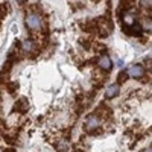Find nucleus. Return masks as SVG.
Listing matches in <instances>:
<instances>
[{"label": "nucleus", "mask_w": 152, "mask_h": 152, "mask_svg": "<svg viewBox=\"0 0 152 152\" xmlns=\"http://www.w3.org/2000/svg\"><path fill=\"white\" fill-rule=\"evenodd\" d=\"M142 6L143 8H151V0H142Z\"/></svg>", "instance_id": "4468645a"}, {"label": "nucleus", "mask_w": 152, "mask_h": 152, "mask_svg": "<svg viewBox=\"0 0 152 152\" xmlns=\"http://www.w3.org/2000/svg\"><path fill=\"white\" fill-rule=\"evenodd\" d=\"M55 148L58 152H69V142L64 140V138H61V140H58L55 143Z\"/></svg>", "instance_id": "9d476101"}, {"label": "nucleus", "mask_w": 152, "mask_h": 152, "mask_svg": "<svg viewBox=\"0 0 152 152\" xmlns=\"http://www.w3.org/2000/svg\"><path fill=\"white\" fill-rule=\"evenodd\" d=\"M143 152H152V151H151V148H146V149H143Z\"/></svg>", "instance_id": "dca6fc26"}, {"label": "nucleus", "mask_w": 152, "mask_h": 152, "mask_svg": "<svg viewBox=\"0 0 152 152\" xmlns=\"http://www.w3.org/2000/svg\"><path fill=\"white\" fill-rule=\"evenodd\" d=\"M120 91V88H119V84H111L105 88V97L107 99H113V97H116Z\"/></svg>", "instance_id": "0eeeda50"}, {"label": "nucleus", "mask_w": 152, "mask_h": 152, "mask_svg": "<svg viewBox=\"0 0 152 152\" xmlns=\"http://www.w3.org/2000/svg\"><path fill=\"white\" fill-rule=\"evenodd\" d=\"M6 88L9 93H15L18 90V82H9V84H6Z\"/></svg>", "instance_id": "9b49d317"}, {"label": "nucleus", "mask_w": 152, "mask_h": 152, "mask_svg": "<svg viewBox=\"0 0 152 152\" xmlns=\"http://www.w3.org/2000/svg\"><path fill=\"white\" fill-rule=\"evenodd\" d=\"M35 50V43L32 41V40H24L23 43H21V52H34Z\"/></svg>", "instance_id": "1a4fd4ad"}, {"label": "nucleus", "mask_w": 152, "mask_h": 152, "mask_svg": "<svg viewBox=\"0 0 152 152\" xmlns=\"http://www.w3.org/2000/svg\"><path fill=\"white\" fill-rule=\"evenodd\" d=\"M126 79H128V73H126V72H120L119 73V82L117 84H120V82H123Z\"/></svg>", "instance_id": "ddd939ff"}, {"label": "nucleus", "mask_w": 152, "mask_h": 152, "mask_svg": "<svg viewBox=\"0 0 152 152\" xmlns=\"http://www.w3.org/2000/svg\"><path fill=\"white\" fill-rule=\"evenodd\" d=\"M97 32H99L100 37H107V35H110V32H111V23L107 21V20H104V24H100V26H99Z\"/></svg>", "instance_id": "6e6552de"}, {"label": "nucleus", "mask_w": 152, "mask_h": 152, "mask_svg": "<svg viewBox=\"0 0 152 152\" xmlns=\"http://www.w3.org/2000/svg\"><path fill=\"white\" fill-rule=\"evenodd\" d=\"M18 2H20V3H24V2H26V0H18Z\"/></svg>", "instance_id": "f3484780"}, {"label": "nucleus", "mask_w": 152, "mask_h": 152, "mask_svg": "<svg viewBox=\"0 0 152 152\" xmlns=\"http://www.w3.org/2000/svg\"><path fill=\"white\" fill-rule=\"evenodd\" d=\"M134 23H137V15L134 14V11L126 9L123 14V26H131Z\"/></svg>", "instance_id": "39448f33"}, {"label": "nucleus", "mask_w": 152, "mask_h": 152, "mask_svg": "<svg viewBox=\"0 0 152 152\" xmlns=\"http://www.w3.org/2000/svg\"><path fill=\"white\" fill-rule=\"evenodd\" d=\"M3 140H5L6 143H9V145H17V138L11 137V135H3Z\"/></svg>", "instance_id": "f8f14e48"}, {"label": "nucleus", "mask_w": 152, "mask_h": 152, "mask_svg": "<svg viewBox=\"0 0 152 152\" xmlns=\"http://www.w3.org/2000/svg\"><path fill=\"white\" fill-rule=\"evenodd\" d=\"M24 23H26V26L31 31L41 29V26H43V17L40 14H37V12H31V14H28L26 18H24Z\"/></svg>", "instance_id": "f257e3e1"}, {"label": "nucleus", "mask_w": 152, "mask_h": 152, "mask_svg": "<svg viewBox=\"0 0 152 152\" xmlns=\"http://www.w3.org/2000/svg\"><path fill=\"white\" fill-rule=\"evenodd\" d=\"M28 108H29L28 100H26V99H18L17 102L14 104V108H12V111L23 114V113H26V111H28Z\"/></svg>", "instance_id": "423d86ee"}, {"label": "nucleus", "mask_w": 152, "mask_h": 152, "mask_svg": "<svg viewBox=\"0 0 152 152\" xmlns=\"http://www.w3.org/2000/svg\"><path fill=\"white\" fill-rule=\"evenodd\" d=\"M99 126H100V119H99V116H96V114H90V116L85 119L84 131H87V132H94Z\"/></svg>", "instance_id": "f03ea898"}, {"label": "nucleus", "mask_w": 152, "mask_h": 152, "mask_svg": "<svg viewBox=\"0 0 152 152\" xmlns=\"http://www.w3.org/2000/svg\"><path fill=\"white\" fill-rule=\"evenodd\" d=\"M3 152H17L14 148H8V149H3Z\"/></svg>", "instance_id": "2eb2a0df"}, {"label": "nucleus", "mask_w": 152, "mask_h": 152, "mask_svg": "<svg viewBox=\"0 0 152 152\" xmlns=\"http://www.w3.org/2000/svg\"><path fill=\"white\" fill-rule=\"evenodd\" d=\"M97 66L102 69V70H105V72H110L113 69V62H111V59H110L108 55H102V56L97 58Z\"/></svg>", "instance_id": "20e7f679"}, {"label": "nucleus", "mask_w": 152, "mask_h": 152, "mask_svg": "<svg viewBox=\"0 0 152 152\" xmlns=\"http://www.w3.org/2000/svg\"><path fill=\"white\" fill-rule=\"evenodd\" d=\"M126 73H128V76H131V78H134V79H140V78L145 76V67L142 64H134Z\"/></svg>", "instance_id": "7ed1b4c3"}]
</instances>
